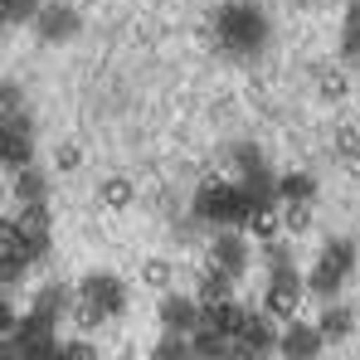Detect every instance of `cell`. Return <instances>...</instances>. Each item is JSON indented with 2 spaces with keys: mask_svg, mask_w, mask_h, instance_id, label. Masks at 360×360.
<instances>
[{
  "mask_svg": "<svg viewBox=\"0 0 360 360\" xmlns=\"http://www.w3.org/2000/svg\"><path fill=\"white\" fill-rule=\"evenodd\" d=\"M214 44L229 59H253L268 49V15L253 0H224L214 10Z\"/></svg>",
  "mask_w": 360,
  "mask_h": 360,
  "instance_id": "1",
  "label": "cell"
},
{
  "mask_svg": "<svg viewBox=\"0 0 360 360\" xmlns=\"http://www.w3.org/2000/svg\"><path fill=\"white\" fill-rule=\"evenodd\" d=\"M248 214H253V200H248V190H243L239 180H219V176L200 180V190H195V219H205L214 229H243Z\"/></svg>",
  "mask_w": 360,
  "mask_h": 360,
  "instance_id": "2",
  "label": "cell"
},
{
  "mask_svg": "<svg viewBox=\"0 0 360 360\" xmlns=\"http://www.w3.org/2000/svg\"><path fill=\"white\" fill-rule=\"evenodd\" d=\"M302 292H307V283L297 278L292 263H288V268H273V273H268V288H263V311H268L273 321H297Z\"/></svg>",
  "mask_w": 360,
  "mask_h": 360,
  "instance_id": "3",
  "label": "cell"
},
{
  "mask_svg": "<svg viewBox=\"0 0 360 360\" xmlns=\"http://www.w3.org/2000/svg\"><path fill=\"white\" fill-rule=\"evenodd\" d=\"M0 161L5 171H25L34 166V136H30V117H5L0 122Z\"/></svg>",
  "mask_w": 360,
  "mask_h": 360,
  "instance_id": "4",
  "label": "cell"
},
{
  "mask_svg": "<svg viewBox=\"0 0 360 360\" xmlns=\"http://www.w3.org/2000/svg\"><path fill=\"white\" fill-rule=\"evenodd\" d=\"M78 297L93 302V307H98V311H103L108 321L127 311V288H122L117 273H88V278L78 283Z\"/></svg>",
  "mask_w": 360,
  "mask_h": 360,
  "instance_id": "5",
  "label": "cell"
},
{
  "mask_svg": "<svg viewBox=\"0 0 360 360\" xmlns=\"http://www.w3.org/2000/svg\"><path fill=\"white\" fill-rule=\"evenodd\" d=\"M156 316H161V331H171V336H195L200 321H205V307H200V297L166 292L161 307H156Z\"/></svg>",
  "mask_w": 360,
  "mask_h": 360,
  "instance_id": "6",
  "label": "cell"
},
{
  "mask_svg": "<svg viewBox=\"0 0 360 360\" xmlns=\"http://www.w3.org/2000/svg\"><path fill=\"white\" fill-rule=\"evenodd\" d=\"M278 341H283V331H273V316L253 311L248 326L239 331V341H234V351H239V360H268L278 356Z\"/></svg>",
  "mask_w": 360,
  "mask_h": 360,
  "instance_id": "7",
  "label": "cell"
},
{
  "mask_svg": "<svg viewBox=\"0 0 360 360\" xmlns=\"http://www.w3.org/2000/svg\"><path fill=\"white\" fill-rule=\"evenodd\" d=\"M78 10L73 5H63V0H49L44 10H39V20H34V39L39 44H68V39H78Z\"/></svg>",
  "mask_w": 360,
  "mask_h": 360,
  "instance_id": "8",
  "label": "cell"
},
{
  "mask_svg": "<svg viewBox=\"0 0 360 360\" xmlns=\"http://www.w3.org/2000/svg\"><path fill=\"white\" fill-rule=\"evenodd\" d=\"M326 351V336L316 321H288L283 326V341H278V356L283 360H316Z\"/></svg>",
  "mask_w": 360,
  "mask_h": 360,
  "instance_id": "9",
  "label": "cell"
},
{
  "mask_svg": "<svg viewBox=\"0 0 360 360\" xmlns=\"http://www.w3.org/2000/svg\"><path fill=\"white\" fill-rule=\"evenodd\" d=\"M248 239L243 234H234V229H224V234H214V243H210V263L214 268H224L229 278H239V273H248Z\"/></svg>",
  "mask_w": 360,
  "mask_h": 360,
  "instance_id": "10",
  "label": "cell"
},
{
  "mask_svg": "<svg viewBox=\"0 0 360 360\" xmlns=\"http://www.w3.org/2000/svg\"><path fill=\"white\" fill-rule=\"evenodd\" d=\"M73 302H78V288L49 283V288H39V297H34L30 311H39V316H49V321H63V316H73Z\"/></svg>",
  "mask_w": 360,
  "mask_h": 360,
  "instance_id": "11",
  "label": "cell"
},
{
  "mask_svg": "<svg viewBox=\"0 0 360 360\" xmlns=\"http://www.w3.org/2000/svg\"><path fill=\"white\" fill-rule=\"evenodd\" d=\"M248 316H253V311H243L234 297H229V302H214V307H205V321H210L214 331H224L229 341H239V331L248 326Z\"/></svg>",
  "mask_w": 360,
  "mask_h": 360,
  "instance_id": "12",
  "label": "cell"
},
{
  "mask_svg": "<svg viewBox=\"0 0 360 360\" xmlns=\"http://www.w3.org/2000/svg\"><path fill=\"white\" fill-rule=\"evenodd\" d=\"M10 195H15L20 205H44V200H49V180H44V171L25 166V171L10 176Z\"/></svg>",
  "mask_w": 360,
  "mask_h": 360,
  "instance_id": "13",
  "label": "cell"
},
{
  "mask_svg": "<svg viewBox=\"0 0 360 360\" xmlns=\"http://www.w3.org/2000/svg\"><path fill=\"white\" fill-rule=\"evenodd\" d=\"M248 234L258 243H273V239H283V214H278V205H253V214H248V224H243Z\"/></svg>",
  "mask_w": 360,
  "mask_h": 360,
  "instance_id": "14",
  "label": "cell"
},
{
  "mask_svg": "<svg viewBox=\"0 0 360 360\" xmlns=\"http://www.w3.org/2000/svg\"><path fill=\"white\" fill-rule=\"evenodd\" d=\"M278 200H283V205H311V200H316V176H307V171L278 176Z\"/></svg>",
  "mask_w": 360,
  "mask_h": 360,
  "instance_id": "15",
  "label": "cell"
},
{
  "mask_svg": "<svg viewBox=\"0 0 360 360\" xmlns=\"http://www.w3.org/2000/svg\"><path fill=\"white\" fill-rule=\"evenodd\" d=\"M341 283H346V273L316 258V268H311V278H307V292H311V297H321V302H336V292H341Z\"/></svg>",
  "mask_w": 360,
  "mask_h": 360,
  "instance_id": "16",
  "label": "cell"
},
{
  "mask_svg": "<svg viewBox=\"0 0 360 360\" xmlns=\"http://www.w3.org/2000/svg\"><path fill=\"white\" fill-rule=\"evenodd\" d=\"M341 63L346 68H360V0H351L346 25H341Z\"/></svg>",
  "mask_w": 360,
  "mask_h": 360,
  "instance_id": "17",
  "label": "cell"
},
{
  "mask_svg": "<svg viewBox=\"0 0 360 360\" xmlns=\"http://www.w3.org/2000/svg\"><path fill=\"white\" fill-rule=\"evenodd\" d=\"M229 292H234V278L224 273V268H205V278H200V307H214V302H229Z\"/></svg>",
  "mask_w": 360,
  "mask_h": 360,
  "instance_id": "18",
  "label": "cell"
},
{
  "mask_svg": "<svg viewBox=\"0 0 360 360\" xmlns=\"http://www.w3.org/2000/svg\"><path fill=\"white\" fill-rule=\"evenodd\" d=\"M316 326H321V336L336 346V341H346V336H351V326H356V321H351V311H346L341 302H326V311L316 316Z\"/></svg>",
  "mask_w": 360,
  "mask_h": 360,
  "instance_id": "19",
  "label": "cell"
},
{
  "mask_svg": "<svg viewBox=\"0 0 360 360\" xmlns=\"http://www.w3.org/2000/svg\"><path fill=\"white\" fill-rule=\"evenodd\" d=\"M131 195H136V185H131L127 176H108L103 185H98V200H103L108 210H127V205H131Z\"/></svg>",
  "mask_w": 360,
  "mask_h": 360,
  "instance_id": "20",
  "label": "cell"
},
{
  "mask_svg": "<svg viewBox=\"0 0 360 360\" xmlns=\"http://www.w3.org/2000/svg\"><path fill=\"white\" fill-rule=\"evenodd\" d=\"M44 5H49V0H0V15H5V25L15 30V25H34Z\"/></svg>",
  "mask_w": 360,
  "mask_h": 360,
  "instance_id": "21",
  "label": "cell"
},
{
  "mask_svg": "<svg viewBox=\"0 0 360 360\" xmlns=\"http://www.w3.org/2000/svg\"><path fill=\"white\" fill-rule=\"evenodd\" d=\"M321 263H331V268H341L346 278L356 273V243L351 239H331L326 248H321Z\"/></svg>",
  "mask_w": 360,
  "mask_h": 360,
  "instance_id": "22",
  "label": "cell"
},
{
  "mask_svg": "<svg viewBox=\"0 0 360 360\" xmlns=\"http://www.w3.org/2000/svg\"><path fill=\"white\" fill-rule=\"evenodd\" d=\"M25 234H49V205H20V219H10Z\"/></svg>",
  "mask_w": 360,
  "mask_h": 360,
  "instance_id": "23",
  "label": "cell"
},
{
  "mask_svg": "<svg viewBox=\"0 0 360 360\" xmlns=\"http://www.w3.org/2000/svg\"><path fill=\"white\" fill-rule=\"evenodd\" d=\"M190 356H195L190 336H171V331H166V336L156 341V360H190Z\"/></svg>",
  "mask_w": 360,
  "mask_h": 360,
  "instance_id": "24",
  "label": "cell"
},
{
  "mask_svg": "<svg viewBox=\"0 0 360 360\" xmlns=\"http://www.w3.org/2000/svg\"><path fill=\"white\" fill-rule=\"evenodd\" d=\"M141 283H146V288H161V292H166V288H171V263H166V258H151V263L141 268Z\"/></svg>",
  "mask_w": 360,
  "mask_h": 360,
  "instance_id": "25",
  "label": "cell"
},
{
  "mask_svg": "<svg viewBox=\"0 0 360 360\" xmlns=\"http://www.w3.org/2000/svg\"><path fill=\"white\" fill-rule=\"evenodd\" d=\"M283 224H288V234H307V224H311V205H283Z\"/></svg>",
  "mask_w": 360,
  "mask_h": 360,
  "instance_id": "26",
  "label": "cell"
},
{
  "mask_svg": "<svg viewBox=\"0 0 360 360\" xmlns=\"http://www.w3.org/2000/svg\"><path fill=\"white\" fill-rule=\"evenodd\" d=\"M73 321H78V326H83V331H93V326H103V321H108V316H103V311H98V307H93V302H73Z\"/></svg>",
  "mask_w": 360,
  "mask_h": 360,
  "instance_id": "27",
  "label": "cell"
},
{
  "mask_svg": "<svg viewBox=\"0 0 360 360\" xmlns=\"http://www.w3.org/2000/svg\"><path fill=\"white\" fill-rule=\"evenodd\" d=\"M336 156H341V161H346V156H360V131L356 127H341V131H336Z\"/></svg>",
  "mask_w": 360,
  "mask_h": 360,
  "instance_id": "28",
  "label": "cell"
},
{
  "mask_svg": "<svg viewBox=\"0 0 360 360\" xmlns=\"http://www.w3.org/2000/svg\"><path fill=\"white\" fill-rule=\"evenodd\" d=\"M263 258H268V273H273V268H288V263H292V253H288V243H283V239L268 243V253H263Z\"/></svg>",
  "mask_w": 360,
  "mask_h": 360,
  "instance_id": "29",
  "label": "cell"
},
{
  "mask_svg": "<svg viewBox=\"0 0 360 360\" xmlns=\"http://www.w3.org/2000/svg\"><path fill=\"white\" fill-rule=\"evenodd\" d=\"M54 166H59V171H78V166H83V151H78V146L68 141V146H59V156H54Z\"/></svg>",
  "mask_w": 360,
  "mask_h": 360,
  "instance_id": "30",
  "label": "cell"
},
{
  "mask_svg": "<svg viewBox=\"0 0 360 360\" xmlns=\"http://www.w3.org/2000/svg\"><path fill=\"white\" fill-rule=\"evenodd\" d=\"M63 360H98V351H93L88 341H68V346H63Z\"/></svg>",
  "mask_w": 360,
  "mask_h": 360,
  "instance_id": "31",
  "label": "cell"
},
{
  "mask_svg": "<svg viewBox=\"0 0 360 360\" xmlns=\"http://www.w3.org/2000/svg\"><path fill=\"white\" fill-rule=\"evenodd\" d=\"M321 93H326V98H346V78H341V73H331V78L321 83Z\"/></svg>",
  "mask_w": 360,
  "mask_h": 360,
  "instance_id": "32",
  "label": "cell"
},
{
  "mask_svg": "<svg viewBox=\"0 0 360 360\" xmlns=\"http://www.w3.org/2000/svg\"><path fill=\"white\" fill-rule=\"evenodd\" d=\"M302 5H321V0H302Z\"/></svg>",
  "mask_w": 360,
  "mask_h": 360,
  "instance_id": "33",
  "label": "cell"
},
{
  "mask_svg": "<svg viewBox=\"0 0 360 360\" xmlns=\"http://www.w3.org/2000/svg\"><path fill=\"white\" fill-rule=\"evenodd\" d=\"M190 360H200V356H190Z\"/></svg>",
  "mask_w": 360,
  "mask_h": 360,
  "instance_id": "34",
  "label": "cell"
}]
</instances>
